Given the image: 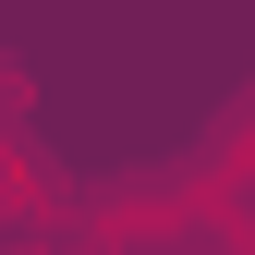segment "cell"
I'll list each match as a JSON object with an SVG mask.
<instances>
[{
    "label": "cell",
    "instance_id": "cell-1",
    "mask_svg": "<svg viewBox=\"0 0 255 255\" xmlns=\"http://www.w3.org/2000/svg\"><path fill=\"white\" fill-rule=\"evenodd\" d=\"M98 255H158V243H195V195H110L85 219Z\"/></svg>",
    "mask_w": 255,
    "mask_h": 255
},
{
    "label": "cell",
    "instance_id": "cell-2",
    "mask_svg": "<svg viewBox=\"0 0 255 255\" xmlns=\"http://www.w3.org/2000/svg\"><path fill=\"white\" fill-rule=\"evenodd\" d=\"M195 243H207V255H255V195L195 182Z\"/></svg>",
    "mask_w": 255,
    "mask_h": 255
},
{
    "label": "cell",
    "instance_id": "cell-3",
    "mask_svg": "<svg viewBox=\"0 0 255 255\" xmlns=\"http://www.w3.org/2000/svg\"><path fill=\"white\" fill-rule=\"evenodd\" d=\"M37 219H49V170L0 134V231H37Z\"/></svg>",
    "mask_w": 255,
    "mask_h": 255
}]
</instances>
